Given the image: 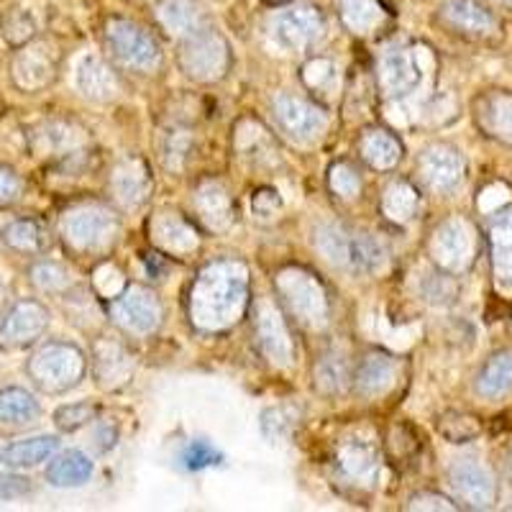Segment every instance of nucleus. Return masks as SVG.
Instances as JSON below:
<instances>
[{
  "instance_id": "1",
  "label": "nucleus",
  "mask_w": 512,
  "mask_h": 512,
  "mask_svg": "<svg viewBox=\"0 0 512 512\" xmlns=\"http://www.w3.org/2000/svg\"><path fill=\"white\" fill-rule=\"evenodd\" d=\"M246 300H249L246 264L221 259L208 264L192 285L190 318L200 331H226L244 315Z\"/></svg>"
},
{
  "instance_id": "2",
  "label": "nucleus",
  "mask_w": 512,
  "mask_h": 512,
  "mask_svg": "<svg viewBox=\"0 0 512 512\" xmlns=\"http://www.w3.org/2000/svg\"><path fill=\"white\" fill-rule=\"evenodd\" d=\"M315 249L328 264L351 274H377L387 267V251L377 239L338 223L315 228Z\"/></svg>"
},
{
  "instance_id": "3",
  "label": "nucleus",
  "mask_w": 512,
  "mask_h": 512,
  "mask_svg": "<svg viewBox=\"0 0 512 512\" xmlns=\"http://www.w3.org/2000/svg\"><path fill=\"white\" fill-rule=\"evenodd\" d=\"M26 372L41 392L62 395L80 384L82 374H85V354L75 344L52 341L34 351L26 364Z\"/></svg>"
},
{
  "instance_id": "4",
  "label": "nucleus",
  "mask_w": 512,
  "mask_h": 512,
  "mask_svg": "<svg viewBox=\"0 0 512 512\" xmlns=\"http://www.w3.org/2000/svg\"><path fill=\"white\" fill-rule=\"evenodd\" d=\"M277 290L287 308L292 310L300 323L308 328H323L331 318V303H328L326 287L313 272L303 267H287L277 272Z\"/></svg>"
},
{
  "instance_id": "5",
  "label": "nucleus",
  "mask_w": 512,
  "mask_h": 512,
  "mask_svg": "<svg viewBox=\"0 0 512 512\" xmlns=\"http://www.w3.org/2000/svg\"><path fill=\"white\" fill-rule=\"evenodd\" d=\"M105 44L118 64L134 72H154L162 64V49L154 36L126 18H111L105 24Z\"/></svg>"
},
{
  "instance_id": "6",
  "label": "nucleus",
  "mask_w": 512,
  "mask_h": 512,
  "mask_svg": "<svg viewBox=\"0 0 512 512\" xmlns=\"http://www.w3.org/2000/svg\"><path fill=\"white\" fill-rule=\"evenodd\" d=\"M180 70L195 82H216L226 77L231 64V49L218 31L208 29L185 36L177 52Z\"/></svg>"
},
{
  "instance_id": "7",
  "label": "nucleus",
  "mask_w": 512,
  "mask_h": 512,
  "mask_svg": "<svg viewBox=\"0 0 512 512\" xmlns=\"http://www.w3.org/2000/svg\"><path fill=\"white\" fill-rule=\"evenodd\" d=\"M59 231L72 249L103 251L118 239V218L100 205H82L64 213Z\"/></svg>"
},
{
  "instance_id": "8",
  "label": "nucleus",
  "mask_w": 512,
  "mask_h": 512,
  "mask_svg": "<svg viewBox=\"0 0 512 512\" xmlns=\"http://www.w3.org/2000/svg\"><path fill=\"white\" fill-rule=\"evenodd\" d=\"M433 67L431 49L413 47V49H395L384 54L379 62V88L387 98H402L413 93L420 85L423 75Z\"/></svg>"
},
{
  "instance_id": "9",
  "label": "nucleus",
  "mask_w": 512,
  "mask_h": 512,
  "mask_svg": "<svg viewBox=\"0 0 512 512\" xmlns=\"http://www.w3.org/2000/svg\"><path fill=\"white\" fill-rule=\"evenodd\" d=\"M274 44L287 52H305L326 31V21L313 6H292L285 11H277L269 18L267 26Z\"/></svg>"
},
{
  "instance_id": "10",
  "label": "nucleus",
  "mask_w": 512,
  "mask_h": 512,
  "mask_svg": "<svg viewBox=\"0 0 512 512\" xmlns=\"http://www.w3.org/2000/svg\"><path fill=\"white\" fill-rule=\"evenodd\" d=\"M474 251H477V233L464 218H448L433 233L431 256L443 272H464L472 264Z\"/></svg>"
},
{
  "instance_id": "11",
  "label": "nucleus",
  "mask_w": 512,
  "mask_h": 512,
  "mask_svg": "<svg viewBox=\"0 0 512 512\" xmlns=\"http://www.w3.org/2000/svg\"><path fill=\"white\" fill-rule=\"evenodd\" d=\"M111 315L123 331L136 333V336H146V333H152L159 328L164 308L152 290L136 285L113 297Z\"/></svg>"
},
{
  "instance_id": "12",
  "label": "nucleus",
  "mask_w": 512,
  "mask_h": 512,
  "mask_svg": "<svg viewBox=\"0 0 512 512\" xmlns=\"http://www.w3.org/2000/svg\"><path fill=\"white\" fill-rule=\"evenodd\" d=\"M88 134L70 121H47L36 126L31 146L41 157H52L62 164H75L88 152Z\"/></svg>"
},
{
  "instance_id": "13",
  "label": "nucleus",
  "mask_w": 512,
  "mask_h": 512,
  "mask_svg": "<svg viewBox=\"0 0 512 512\" xmlns=\"http://www.w3.org/2000/svg\"><path fill=\"white\" fill-rule=\"evenodd\" d=\"M272 111L282 131L300 144H308V141L323 136L328 126V116L323 113V108L285 93L272 100Z\"/></svg>"
},
{
  "instance_id": "14",
  "label": "nucleus",
  "mask_w": 512,
  "mask_h": 512,
  "mask_svg": "<svg viewBox=\"0 0 512 512\" xmlns=\"http://www.w3.org/2000/svg\"><path fill=\"white\" fill-rule=\"evenodd\" d=\"M448 484L456 492L459 500H464L469 507H492L497 500V487L492 474L474 459H459L448 469Z\"/></svg>"
},
{
  "instance_id": "15",
  "label": "nucleus",
  "mask_w": 512,
  "mask_h": 512,
  "mask_svg": "<svg viewBox=\"0 0 512 512\" xmlns=\"http://www.w3.org/2000/svg\"><path fill=\"white\" fill-rule=\"evenodd\" d=\"M466 164L454 146L433 144L420 154V175L436 192H454L464 182Z\"/></svg>"
},
{
  "instance_id": "16",
  "label": "nucleus",
  "mask_w": 512,
  "mask_h": 512,
  "mask_svg": "<svg viewBox=\"0 0 512 512\" xmlns=\"http://www.w3.org/2000/svg\"><path fill=\"white\" fill-rule=\"evenodd\" d=\"M256 341L274 367H290L292 354H295L290 331H287L280 310L274 308L269 300H262L256 308Z\"/></svg>"
},
{
  "instance_id": "17",
  "label": "nucleus",
  "mask_w": 512,
  "mask_h": 512,
  "mask_svg": "<svg viewBox=\"0 0 512 512\" xmlns=\"http://www.w3.org/2000/svg\"><path fill=\"white\" fill-rule=\"evenodd\" d=\"M438 21L456 34L472 36V39H487L497 34L495 16L477 0H446L438 8Z\"/></svg>"
},
{
  "instance_id": "18",
  "label": "nucleus",
  "mask_w": 512,
  "mask_h": 512,
  "mask_svg": "<svg viewBox=\"0 0 512 512\" xmlns=\"http://www.w3.org/2000/svg\"><path fill=\"white\" fill-rule=\"evenodd\" d=\"M49 326V310L36 300H21L6 313L0 323V338L8 346L34 344Z\"/></svg>"
},
{
  "instance_id": "19",
  "label": "nucleus",
  "mask_w": 512,
  "mask_h": 512,
  "mask_svg": "<svg viewBox=\"0 0 512 512\" xmlns=\"http://www.w3.org/2000/svg\"><path fill=\"white\" fill-rule=\"evenodd\" d=\"M336 466L349 482L359 484V487H372L379 477L377 446L364 438H346L336 448Z\"/></svg>"
},
{
  "instance_id": "20",
  "label": "nucleus",
  "mask_w": 512,
  "mask_h": 512,
  "mask_svg": "<svg viewBox=\"0 0 512 512\" xmlns=\"http://www.w3.org/2000/svg\"><path fill=\"white\" fill-rule=\"evenodd\" d=\"M13 82L21 90H41L57 75V57L47 44H34L18 52L11 67Z\"/></svg>"
},
{
  "instance_id": "21",
  "label": "nucleus",
  "mask_w": 512,
  "mask_h": 512,
  "mask_svg": "<svg viewBox=\"0 0 512 512\" xmlns=\"http://www.w3.org/2000/svg\"><path fill=\"white\" fill-rule=\"evenodd\" d=\"M149 231H152L154 244L167 254L187 256L200 246L198 231L175 210H159L149 223Z\"/></svg>"
},
{
  "instance_id": "22",
  "label": "nucleus",
  "mask_w": 512,
  "mask_h": 512,
  "mask_svg": "<svg viewBox=\"0 0 512 512\" xmlns=\"http://www.w3.org/2000/svg\"><path fill=\"white\" fill-rule=\"evenodd\" d=\"M136 369V359L131 351L118 341H98L95 344V379L103 390H118L131 379Z\"/></svg>"
},
{
  "instance_id": "23",
  "label": "nucleus",
  "mask_w": 512,
  "mask_h": 512,
  "mask_svg": "<svg viewBox=\"0 0 512 512\" xmlns=\"http://www.w3.org/2000/svg\"><path fill=\"white\" fill-rule=\"evenodd\" d=\"M111 190L113 198H116L123 208H139V205L149 198V190H152V177H149L146 164L134 157L121 159L111 175Z\"/></svg>"
},
{
  "instance_id": "24",
  "label": "nucleus",
  "mask_w": 512,
  "mask_h": 512,
  "mask_svg": "<svg viewBox=\"0 0 512 512\" xmlns=\"http://www.w3.org/2000/svg\"><path fill=\"white\" fill-rule=\"evenodd\" d=\"M75 85L85 98L95 100V103L116 100L118 93H121V85H118L113 70L103 62V59L95 57V54H85V57L77 62Z\"/></svg>"
},
{
  "instance_id": "25",
  "label": "nucleus",
  "mask_w": 512,
  "mask_h": 512,
  "mask_svg": "<svg viewBox=\"0 0 512 512\" xmlns=\"http://www.w3.org/2000/svg\"><path fill=\"white\" fill-rule=\"evenodd\" d=\"M477 123L487 136L512 146V93H487L477 100Z\"/></svg>"
},
{
  "instance_id": "26",
  "label": "nucleus",
  "mask_w": 512,
  "mask_h": 512,
  "mask_svg": "<svg viewBox=\"0 0 512 512\" xmlns=\"http://www.w3.org/2000/svg\"><path fill=\"white\" fill-rule=\"evenodd\" d=\"M195 208L200 213V221L210 231H226L233 223V200L228 195L226 185L216 180H208L195 192Z\"/></svg>"
},
{
  "instance_id": "27",
  "label": "nucleus",
  "mask_w": 512,
  "mask_h": 512,
  "mask_svg": "<svg viewBox=\"0 0 512 512\" xmlns=\"http://www.w3.org/2000/svg\"><path fill=\"white\" fill-rule=\"evenodd\" d=\"M157 16H159V24L169 31V34L185 36L198 34V31L208 29L210 21L205 16L203 8L195 3V0H164L162 6L157 8Z\"/></svg>"
},
{
  "instance_id": "28",
  "label": "nucleus",
  "mask_w": 512,
  "mask_h": 512,
  "mask_svg": "<svg viewBox=\"0 0 512 512\" xmlns=\"http://www.w3.org/2000/svg\"><path fill=\"white\" fill-rule=\"evenodd\" d=\"M354 382L361 397L387 395L397 382V361L387 354H369L361 361Z\"/></svg>"
},
{
  "instance_id": "29",
  "label": "nucleus",
  "mask_w": 512,
  "mask_h": 512,
  "mask_svg": "<svg viewBox=\"0 0 512 512\" xmlns=\"http://www.w3.org/2000/svg\"><path fill=\"white\" fill-rule=\"evenodd\" d=\"M57 448V436L26 438V441H16L11 446L0 448V464L11 466V469H31V466L47 461Z\"/></svg>"
},
{
  "instance_id": "30",
  "label": "nucleus",
  "mask_w": 512,
  "mask_h": 512,
  "mask_svg": "<svg viewBox=\"0 0 512 512\" xmlns=\"http://www.w3.org/2000/svg\"><path fill=\"white\" fill-rule=\"evenodd\" d=\"M338 16L346 29L367 36L387 21V8L379 0H338Z\"/></svg>"
},
{
  "instance_id": "31",
  "label": "nucleus",
  "mask_w": 512,
  "mask_h": 512,
  "mask_svg": "<svg viewBox=\"0 0 512 512\" xmlns=\"http://www.w3.org/2000/svg\"><path fill=\"white\" fill-rule=\"evenodd\" d=\"M512 390V351H500L484 364L477 377V395L484 400H500Z\"/></svg>"
},
{
  "instance_id": "32",
  "label": "nucleus",
  "mask_w": 512,
  "mask_h": 512,
  "mask_svg": "<svg viewBox=\"0 0 512 512\" xmlns=\"http://www.w3.org/2000/svg\"><path fill=\"white\" fill-rule=\"evenodd\" d=\"M90 477H93V461L82 451H64L47 469V482L54 487H80Z\"/></svg>"
},
{
  "instance_id": "33",
  "label": "nucleus",
  "mask_w": 512,
  "mask_h": 512,
  "mask_svg": "<svg viewBox=\"0 0 512 512\" xmlns=\"http://www.w3.org/2000/svg\"><path fill=\"white\" fill-rule=\"evenodd\" d=\"M0 239H3V244L13 251H21V254H39V251L47 249L49 233L39 221L21 218V221L8 223V226L0 231Z\"/></svg>"
},
{
  "instance_id": "34",
  "label": "nucleus",
  "mask_w": 512,
  "mask_h": 512,
  "mask_svg": "<svg viewBox=\"0 0 512 512\" xmlns=\"http://www.w3.org/2000/svg\"><path fill=\"white\" fill-rule=\"evenodd\" d=\"M159 152L169 172H182L195 152V134L187 126L167 128L159 139Z\"/></svg>"
},
{
  "instance_id": "35",
  "label": "nucleus",
  "mask_w": 512,
  "mask_h": 512,
  "mask_svg": "<svg viewBox=\"0 0 512 512\" xmlns=\"http://www.w3.org/2000/svg\"><path fill=\"white\" fill-rule=\"evenodd\" d=\"M349 384V361L341 351H328L315 364V387L323 395H341Z\"/></svg>"
},
{
  "instance_id": "36",
  "label": "nucleus",
  "mask_w": 512,
  "mask_h": 512,
  "mask_svg": "<svg viewBox=\"0 0 512 512\" xmlns=\"http://www.w3.org/2000/svg\"><path fill=\"white\" fill-rule=\"evenodd\" d=\"M41 408L34 395L21 387H6L0 390V423L3 425H26L39 418Z\"/></svg>"
},
{
  "instance_id": "37",
  "label": "nucleus",
  "mask_w": 512,
  "mask_h": 512,
  "mask_svg": "<svg viewBox=\"0 0 512 512\" xmlns=\"http://www.w3.org/2000/svg\"><path fill=\"white\" fill-rule=\"evenodd\" d=\"M361 157L367 159L374 169H392L402 157V144L387 131H369L359 144Z\"/></svg>"
},
{
  "instance_id": "38",
  "label": "nucleus",
  "mask_w": 512,
  "mask_h": 512,
  "mask_svg": "<svg viewBox=\"0 0 512 512\" xmlns=\"http://www.w3.org/2000/svg\"><path fill=\"white\" fill-rule=\"evenodd\" d=\"M492 262L500 285L512 290V213L492 226Z\"/></svg>"
},
{
  "instance_id": "39",
  "label": "nucleus",
  "mask_w": 512,
  "mask_h": 512,
  "mask_svg": "<svg viewBox=\"0 0 512 512\" xmlns=\"http://www.w3.org/2000/svg\"><path fill=\"white\" fill-rule=\"evenodd\" d=\"M418 192L410 182H392L382 195V210L384 216L390 218L395 223H405L415 216V210H418Z\"/></svg>"
},
{
  "instance_id": "40",
  "label": "nucleus",
  "mask_w": 512,
  "mask_h": 512,
  "mask_svg": "<svg viewBox=\"0 0 512 512\" xmlns=\"http://www.w3.org/2000/svg\"><path fill=\"white\" fill-rule=\"evenodd\" d=\"M31 282L39 290L62 292L72 285V274L70 269L59 262H39L31 267Z\"/></svg>"
},
{
  "instance_id": "41",
  "label": "nucleus",
  "mask_w": 512,
  "mask_h": 512,
  "mask_svg": "<svg viewBox=\"0 0 512 512\" xmlns=\"http://www.w3.org/2000/svg\"><path fill=\"white\" fill-rule=\"evenodd\" d=\"M297 420V410L290 405H280V408H269L262 413V431L269 441H282L290 436L292 425Z\"/></svg>"
},
{
  "instance_id": "42",
  "label": "nucleus",
  "mask_w": 512,
  "mask_h": 512,
  "mask_svg": "<svg viewBox=\"0 0 512 512\" xmlns=\"http://www.w3.org/2000/svg\"><path fill=\"white\" fill-rule=\"evenodd\" d=\"M328 185L336 192L338 198L354 200L361 190V177L351 164L336 162L331 169H328Z\"/></svg>"
},
{
  "instance_id": "43",
  "label": "nucleus",
  "mask_w": 512,
  "mask_h": 512,
  "mask_svg": "<svg viewBox=\"0 0 512 512\" xmlns=\"http://www.w3.org/2000/svg\"><path fill=\"white\" fill-rule=\"evenodd\" d=\"M0 29H3V36H6L11 44H16L18 47V44H26V41L34 36L36 24L29 13L21 11V8H13V11H8L6 16H3V21H0Z\"/></svg>"
},
{
  "instance_id": "44",
  "label": "nucleus",
  "mask_w": 512,
  "mask_h": 512,
  "mask_svg": "<svg viewBox=\"0 0 512 512\" xmlns=\"http://www.w3.org/2000/svg\"><path fill=\"white\" fill-rule=\"evenodd\" d=\"M95 418V408L90 402H75V405H62V408L54 413V425L59 431L72 433L80 431L82 425H88Z\"/></svg>"
},
{
  "instance_id": "45",
  "label": "nucleus",
  "mask_w": 512,
  "mask_h": 512,
  "mask_svg": "<svg viewBox=\"0 0 512 512\" xmlns=\"http://www.w3.org/2000/svg\"><path fill=\"white\" fill-rule=\"evenodd\" d=\"M221 459V451H216L208 441H192L190 446L182 451V466L190 469V472H200V469L221 464Z\"/></svg>"
},
{
  "instance_id": "46",
  "label": "nucleus",
  "mask_w": 512,
  "mask_h": 512,
  "mask_svg": "<svg viewBox=\"0 0 512 512\" xmlns=\"http://www.w3.org/2000/svg\"><path fill=\"white\" fill-rule=\"evenodd\" d=\"M262 146H272L262 123L241 121L239 126H236V149H239L241 154L251 157V154L259 152Z\"/></svg>"
},
{
  "instance_id": "47",
  "label": "nucleus",
  "mask_w": 512,
  "mask_h": 512,
  "mask_svg": "<svg viewBox=\"0 0 512 512\" xmlns=\"http://www.w3.org/2000/svg\"><path fill=\"white\" fill-rule=\"evenodd\" d=\"M420 292L428 303H451L456 297V285L448 277H441V274H425L420 280Z\"/></svg>"
},
{
  "instance_id": "48",
  "label": "nucleus",
  "mask_w": 512,
  "mask_h": 512,
  "mask_svg": "<svg viewBox=\"0 0 512 512\" xmlns=\"http://www.w3.org/2000/svg\"><path fill=\"white\" fill-rule=\"evenodd\" d=\"M441 433L448 441L461 443L477 436L479 425L477 420L469 418V415H446V418H441Z\"/></svg>"
},
{
  "instance_id": "49",
  "label": "nucleus",
  "mask_w": 512,
  "mask_h": 512,
  "mask_svg": "<svg viewBox=\"0 0 512 512\" xmlns=\"http://www.w3.org/2000/svg\"><path fill=\"white\" fill-rule=\"evenodd\" d=\"M336 80V67L328 59H310L303 67V82L313 90L328 88Z\"/></svg>"
},
{
  "instance_id": "50",
  "label": "nucleus",
  "mask_w": 512,
  "mask_h": 512,
  "mask_svg": "<svg viewBox=\"0 0 512 512\" xmlns=\"http://www.w3.org/2000/svg\"><path fill=\"white\" fill-rule=\"evenodd\" d=\"M93 285L95 290L100 292L103 297H116L123 292V285H126V280H123V272L118 267H113V264H103V267L95 269V277H93Z\"/></svg>"
},
{
  "instance_id": "51",
  "label": "nucleus",
  "mask_w": 512,
  "mask_h": 512,
  "mask_svg": "<svg viewBox=\"0 0 512 512\" xmlns=\"http://www.w3.org/2000/svg\"><path fill=\"white\" fill-rule=\"evenodd\" d=\"M251 208H254L256 218H274L282 210V198L274 190L264 187V190L254 192Z\"/></svg>"
},
{
  "instance_id": "52",
  "label": "nucleus",
  "mask_w": 512,
  "mask_h": 512,
  "mask_svg": "<svg viewBox=\"0 0 512 512\" xmlns=\"http://www.w3.org/2000/svg\"><path fill=\"white\" fill-rule=\"evenodd\" d=\"M507 203H510V190L505 185H500V182L484 187L482 195H479V210L482 213H497Z\"/></svg>"
},
{
  "instance_id": "53",
  "label": "nucleus",
  "mask_w": 512,
  "mask_h": 512,
  "mask_svg": "<svg viewBox=\"0 0 512 512\" xmlns=\"http://www.w3.org/2000/svg\"><path fill=\"white\" fill-rule=\"evenodd\" d=\"M21 195V180L13 169L0 167V208L11 205Z\"/></svg>"
},
{
  "instance_id": "54",
  "label": "nucleus",
  "mask_w": 512,
  "mask_h": 512,
  "mask_svg": "<svg viewBox=\"0 0 512 512\" xmlns=\"http://www.w3.org/2000/svg\"><path fill=\"white\" fill-rule=\"evenodd\" d=\"M410 510H456V505L448 497L433 495V492H423L410 500Z\"/></svg>"
},
{
  "instance_id": "55",
  "label": "nucleus",
  "mask_w": 512,
  "mask_h": 512,
  "mask_svg": "<svg viewBox=\"0 0 512 512\" xmlns=\"http://www.w3.org/2000/svg\"><path fill=\"white\" fill-rule=\"evenodd\" d=\"M31 484L24 477H0V497L29 495Z\"/></svg>"
},
{
  "instance_id": "56",
  "label": "nucleus",
  "mask_w": 512,
  "mask_h": 512,
  "mask_svg": "<svg viewBox=\"0 0 512 512\" xmlns=\"http://www.w3.org/2000/svg\"><path fill=\"white\" fill-rule=\"evenodd\" d=\"M116 436H118L116 425L105 420V423L98 425V431L93 433V446L98 448V451H108V448L116 443Z\"/></svg>"
},
{
  "instance_id": "57",
  "label": "nucleus",
  "mask_w": 512,
  "mask_h": 512,
  "mask_svg": "<svg viewBox=\"0 0 512 512\" xmlns=\"http://www.w3.org/2000/svg\"><path fill=\"white\" fill-rule=\"evenodd\" d=\"M3 297H6V290H3V285H0V305H3Z\"/></svg>"
},
{
  "instance_id": "58",
  "label": "nucleus",
  "mask_w": 512,
  "mask_h": 512,
  "mask_svg": "<svg viewBox=\"0 0 512 512\" xmlns=\"http://www.w3.org/2000/svg\"><path fill=\"white\" fill-rule=\"evenodd\" d=\"M507 469H510V477H512V454H510V461H507Z\"/></svg>"
},
{
  "instance_id": "59",
  "label": "nucleus",
  "mask_w": 512,
  "mask_h": 512,
  "mask_svg": "<svg viewBox=\"0 0 512 512\" xmlns=\"http://www.w3.org/2000/svg\"><path fill=\"white\" fill-rule=\"evenodd\" d=\"M500 3H510V6H512V0H500Z\"/></svg>"
}]
</instances>
